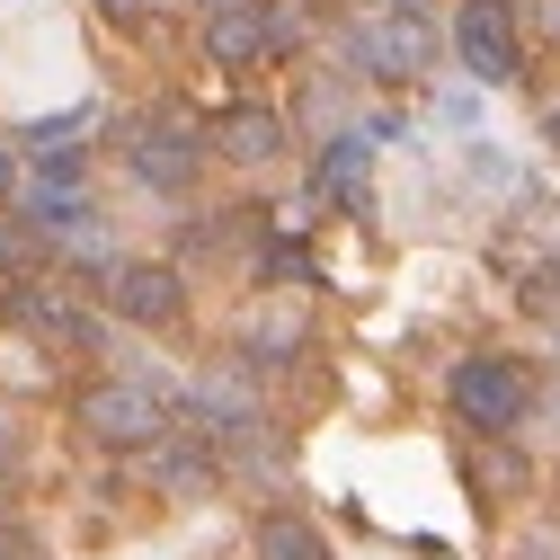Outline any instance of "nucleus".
<instances>
[{
	"instance_id": "nucleus-1",
	"label": "nucleus",
	"mask_w": 560,
	"mask_h": 560,
	"mask_svg": "<svg viewBox=\"0 0 560 560\" xmlns=\"http://www.w3.org/2000/svg\"><path fill=\"white\" fill-rule=\"evenodd\" d=\"M81 436H90V445H116V454L161 445V436H170V392L143 383V374L90 383V392H81Z\"/></svg>"
},
{
	"instance_id": "nucleus-2",
	"label": "nucleus",
	"mask_w": 560,
	"mask_h": 560,
	"mask_svg": "<svg viewBox=\"0 0 560 560\" xmlns=\"http://www.w3.org/2000/svg\"><path fill=\"white\" fill-rule=\"evenodd\" d=\"M125 161H133V178H143V187L187 196L196 170H205V133H196V116L152 107V116H133V125H125Z\"/></svg>"
},
{
	"instance_id": "nucleus-3",
	"label": "nucleus",
	"mask_w": 560,
	"mask_h": 560,
	"mask_svg": "<svg viewBox=\"0 0 560 560\" xmlns=\"http://www.w3.org/2000/svg\"><path fill=\"white\" fill-rule=\"evenodd\" d=\"M445 392H454V409H463L471 436H516L525 409H534V383H525L516 357H463Z\"/></svg>"
},
{
	"instance_id": "nucleus-4",
	"label": "nucleus",
	"mask_w": 560,
	"mask_h": 560,
	"mask_svg": "<svg viewBox=\"0 0 560 560\" xmlns=\"http://www.w3.org/2000/svg\"><path fill=\"white\" fill-rule=\"evenodd\" d=\"M454 54L480 90H508L525 72V36H516V0H463L454 10Z\"/></svg>"
},
{
	"instance_id": "nucleus-5",
	"label": "nucleus",
	"mask_w": 560,
	"mask_h": 560,
	"mask_svg": "<svg viewBox=\"0 0 560 560\" xmlns=\"http://www.w3.org/2000/svg\"><path fill=\"white\" fill-rule=\"evenodd\" d=\"M347 62L374 72V81H418V72L436 62V36H428L418 10H374V19L347 27Z\"/></svg>"
},
{
	"instance_id": "nucleus-6",
	"label": "nucleus",
	"mask_w": 560,
	"mask_h": 560,
	"mask_svg": "<svg viewBox=\"0 0 560 560\" xmlns=\"http://www.w3.org/2000/svg\"><path fill=\"white\" fill-rule=\"evenodd\" d=\"M107 303H116V320L170 329V320L187 312V276H178L170 258H125V267H107Z\"/></svg>"
},
{
	"instance_id": "nucleus-7",
	"label": "nucleus",
	"mask_w": 560,
	"mask_h": 560,
	"mask_svg": "<svg viewBox=\"0 0 560 560\" xmlns=\"http://www.w3.org/2000/svg\"><path fill=\"white\" fill-rule=\"evenodd\" d=\"M285 36H294V27H285V19H267L258 0H249V10H214V27H205V54H214L223 72H249V62H267Z\"/></svg>"
},
{
	"instance_id": "nucleus-8",
	"label": "nucleus",
	"mask_w": 560,
	"mask_h": 560,
	"mask_svg": "<svg viewBox=\"0 0 560 560\" xmlns=\"http://www.w3.org/2000/svg\"><path fill=\"white\" fill-rule=\"evenodd\" d=\"M214 152L223 161H276V152H285V116H276V107H232L214 125Z\"/></svg>"
},
{
	"instance_id": "nucleus-9",
	"label": "nucleus",
	"mask_w": 560,
	"mask_h": 560,
	"mask_svg": "<svg viewBox=\"0 0 560 560\" xmlns=\"http://www.w3.org/2000/svg\"><path fill=\"white\" fill-rule=\"evenodd\" d=\"M365 170H374V143L338 133V143L320 152V196H338V205H365Z\"/></svg>"
},
{
	"instance_id": "nucleus-10",
	"label": "nucleus",
	"mask_w": 560,
	"mask_h": 560,
	"mask_svg": "<svg viewBox=\"0 0 560 560\" xmlns=\"http://www.w3.org/2000/svg\"><path fill=\"white\" fill-rule=\"evenodd\" d=\"M258 560H329V542L303 516H258Z\"/></svg>"
},
{
	"instance_id": "nucleus-11",
	"label": "nucleus",
	"mask_w": 560,
	"mask_h": 560,
	"mask_svg": "<svg viewBox=\"0 0 560 560\" xmlns=\"http://www.w3.org/2000/svg\"><path fill=\"white\" fill-rule=\"evenodd\" d=\"M525 303H534V312H560V249L525 267Z\"/></svg>"
},
{
	"instance_id": "nucleus-12",
	"label": "nucleus",
	"mask_w": 560,
	"mask_h": 560,
	"mask_svg": "<svg viewBox=\"0 0 560 560\" xmlns=\"http://www.w3.org/2000/svg\"><path fill=\"white\" fill-rule=\"evenodd\" d=\"M516 560H560V534H525V551Z\"/></svg>"
},
{
	"instance_id": "nucleus-13",
	"label": "nucleus",
	"mask_w": 560,
	"mask_h": 560,
	"mask_svg": "<svg viewBox=\"0 0 560 560\" xmlns=\"http://www.w3.org/2000/svg\"><path fill=\"white\" fill-rule=\"evenodd\" d=\"M534 10H542V27H551V36H560V0H534Z\"/></svg>"
},
{
	"instance_id": "nucleus-14",
	"label": "nucleus",
	"mask_w": 560,
	"mask_h": 560,
	"mask_svg": "<svg viewBox=\"0 0 560 560\" xmlns=\"http://www.w3.org/2000/svg\"><path fill=\"white\" fill-rule=\"evenodd\" d=\"M98 10H143V0H98Z\"/></svg>"
},
{
	"instance_id": "nucleus-15",
	"label": "nucleus",
	"mask_w": 560,
	"mask_h": 560,
	"mask_svg": "<svg viewBox=\"0 0 560 560\" xmlns=\"http://www.w3.org/2000/svg\"><path fill=\"white\" fill-rule=\"evenodd\" d=\"M383 10H428V0H383Z\"/></svg>"
},
{
	"instance_id": "nucleus-16",
	"label": "nucleus",
	"mask_w": 560,
	"mask_h": 560,
	"mask_svg": "<svg viewBox=\"0 0 560 560\" xmlns=\"http://www.w3.org/2000/svg\"><path fill=\"white\" fill-rule=\"evenodd\" d=\"M214 10H249V0H214Z\"/></svg>"
},
{
	"instance_id": "nucleus-17",
	"label": "nucleus",
	"mask_w": 560,
	"mask_h": 560,
	"mask_svg": "<svg viewBox=\"0 0 560 560\" xmlns=\"http://www.w3.org/2000/svg\"><path fill=\"white\" fill-rule=\"evenodd\" d=\"M0 187H10V152H0Z\"/></svg>"
},
{
	"instance_id": "nucleus-18",
	"label": "nucleus",
	"mask_w": 560,
	"mask_h": 560,
	"mask_svg": "<svg viewBox=\"0 0 560 560\" xmlns=\"http://www.w3.org/2000/svg\"><path fill=\"white\" fill-rule=\"evenodd\" d=\"M551 143H560V107H551Z\"/></svg>"
},
{
	"instance_id": "nucleus-19",
	"label": "nucleus",
	"mask_w": 560,
	"mask_h": 560,
	"mask_svg": "<svg viewBox=\"0 0 560 560\" xmlns=\"http://www.w3.org/2000/svg\"><path fill=\"white\" fill-rule=\"evenodd\" d=\"M0 454H10V436H0Z\"/></svg>"
},
{
	"instance_id": "nucleus-20",
	"label": "nucleus",
	"mask_w": 560,
	"mask_h": 560,
	"mask_svg": "<svg viewBox=\"0 0 560 560\" xmlns=\"http://www.w3.org/2000/svg\"><path fill=\"white\" fill-rule=\"evenodd\" d=\"M0 560H10V551H0Z\"/></svg>"
}]
</instances>
